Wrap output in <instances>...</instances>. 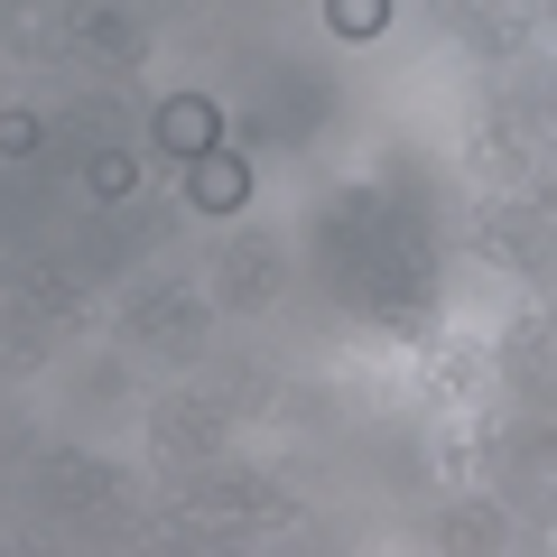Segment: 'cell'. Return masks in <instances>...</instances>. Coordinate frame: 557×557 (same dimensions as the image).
I'll return each mask as SVG.
<instances>
[{
  "label": "cell",
  "instance_id": "cell-1",
  "mask_svg": "<svg viewBox=\"0 0 557 557\" xmlns=\"http://www.w3.org/2000/svg\"><path fill=\"white\" fill-rule=\"evenodd\" d=\"M214 139H223V112H214L205 94L159 102V149H168V159H186V168H196V159H214Z\"/></svg>",
  "mask_w": 557,
  "mask_h": 557
},
{
  "label": "cell",
  "instance_id": "cell-2",
  "mask_svg": "<svg viewBox=\"0 0 557 557\" xmlns=\"http://www.w3.org/2000/svg\"><path fill=\"white\" fill-rule=\"evenodd\" d=\"M242 196H251V168H242V159H223V149L196 159V205H205V214H233Z\"/></svg>",
  "mask_w": 557,
  "mask_h": 557
},
{
  "label": "cell",
  "instance_id": "cell-3",
  "mask_svg": "<svg viewBox=\"0 0 557 557\" xmlns=\"http://www.w3.org/2000/svg\"><path fill=\"white\" fill-rule=\"evenodd\" d=\"M325 20H335V38H381L391 28V0H325Z\"/></svg>",
  "mask_w": 557,
  "mask_h": 557
},
{
  "label": "cell",
  "instance_id": "cell-4",
  "mask_svg": "<svg viewBox=\"0 0 557 557\" xmlns=\"http://www.w3.org/2000/svg\"><path fill=\"white\" fill-rule=\"evenodd\" d=\"M131 177H139L131 159H102V168H94V196H131Z\"/></svg>",
  "mask_w": 557,
  "mask_h": 557
}]
</instances>
